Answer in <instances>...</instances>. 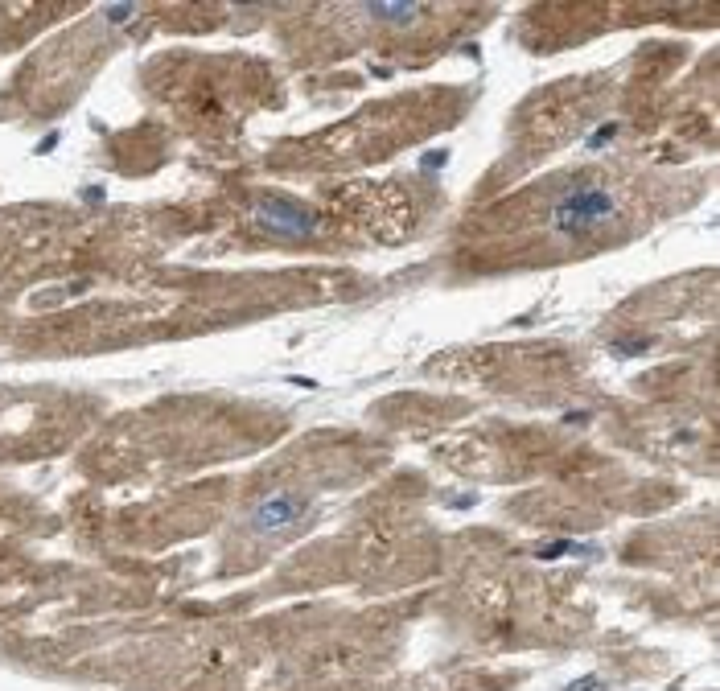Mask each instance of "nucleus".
Instances as JSON below:
<instances>
[{
    "label": "nucleus",
    "mask_w": 720,
    "mask_h": 691,
    "mask_svg": "<svg viewBox=\"0 0 720 691\" xmlns=\"http://www.w3.org/2000/svg\"><path fill=\"white\" fill-rule=\"evenodd\" d=\"M626 202L605 181H568L548 202V231L564 239H593L609 227H618Z\"/></svg>",
    "instance_id": "obj_1"
},
{
    "label": "nucleus",
    "mask_w": 720,
    "mask_h": 691,
    "mask_svg": "<svg viewBox=\"0 0 720 691\" xmlns=\"http://www.w3.org/2000/svg\"><path fill=\"white\" fill-rule=\"evenodd\" d=\"M305 511H309L305 494H272V498L256 502V511L247 515V527L256 535H276V531H288L293 523H301Z\"/></svg>",
    "instance_id": "obj_2"
},
{
    "label": "nucleus",
    "mask_w": 720,
    "mask_h": 691,
    "mask_svg": "<svg viewBox=\"0 0 720 691\" xmlns=\"http://www.w3.org/2000/svg\"><path fill=\"white\" fill-rule=\"evenodd\" d=\"M256 218H260V227L272 231V235H313L317 231V214L309 206L280 202V198H264L256 206Z\"/></svg>",
    "instance_id": "obj_3"
},
{
    "label": "nucleus",
    "mask_w": 720,
    "mask_h": 691,
    "mask_svg": "<svg viewBox=\"0 0 720 691\" xmlns=\"http://www.w3.org/2000/svg\"><path fill=\"white\" fill-rule=\"evenodd\" d=\"M367 17L387 21V25H408L420 17V9L416 5H367Z\"/></svg>",
    "instance_id": "obj_4"
},
{
    "label": "nucleus",
    "mask_w": 720,
    "mask_h": 691,
    "mask_svg": "<svg viewBox=\"0 0 720 691\" xmlns=\"http://www.w3.org/2000/svg\"><path fill=\"white\" fill-rule=\"evenodd\" d=\"M614 350H618V354H642L646 342H614Z\"/></svg>",
    "instance_id": "obj_5"
}]
</instances>
